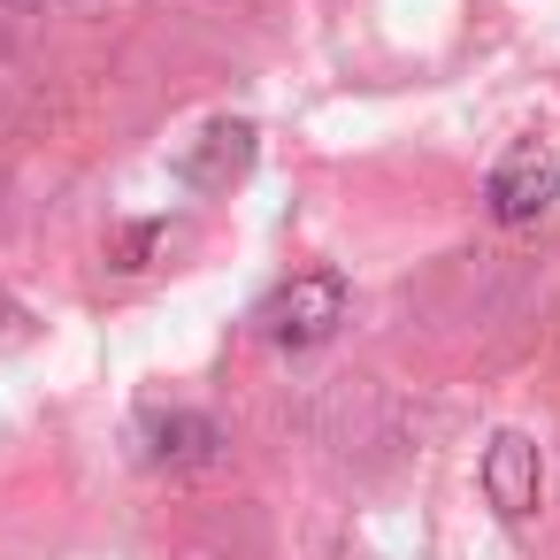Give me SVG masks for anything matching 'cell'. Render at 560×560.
<instances>
[{
  "instance_id": "2",
  "label": "cell",
  "mask_w": 560,
  "mask_h": 560,
  "mask_svg": "<svg viewBox=\"0 0 560 560\" xmlns=\"http://www.w3.org/2000/svg\"><path fill=\"white\" fill-rule=\"evenodd\" d=\"M552 192H560V170H552V154L537 139H514L483 177V200H491L499 223H537L552 208Z\"/></svg>"
},
{
  "instance_id": "4",
  "label": "cell",
  "mask_w": 560,
  "mask_h": 560,
  "mask_svg": "<svg viewBox=\"0 0 560 560\" xmlns=\"http://www.w3.org/2000/svg\"><path fill=\"white\" fill-rule=\"evenodd\" d=\"M246 162H254V124H208L200 147L185 154V177H192L200 192H215V185L246 177Z\"/></svg>"
},
{
  "instance_id": "3",
  "label": "cell",
  "mask_w": 560,
  "mask_h": 560,
  "mask_svg": "<svg viewBox=\"0 0 560 560\" xmlns=\"http://www.w3.org/2000/svg\"><path fill=\"white\" fill-rule=\"evenodd\" d=\"M483 491H491V506L506 514V522H522V514H537V491H545V460H537V445L529 438H491V453H483Z\"/></svg>"
},
{
  "instance_id": "1",
  "label": "cell",
  "mask_w": 560,
  "mask_h": 560,
  "mask_svg": "<svg viewBox=\"0 0 560 560\" xmlns=\"http://www.w3.org/2000/svg\"><path fill=\"white\" fill-rule=\"evenodd\" d=\"M261 338L269 346H323L338 323H346V277L338 269H300V277H284L269 300H261Z\"/></svg>"
}]
</instances>
